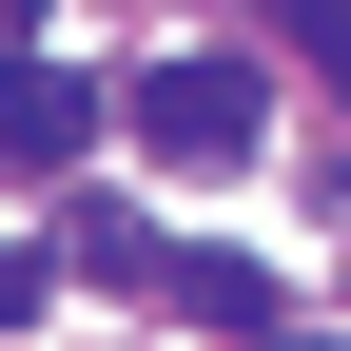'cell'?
<instances>
[{
	"label": "cell",
	"instance_id": "5",
	"mask_svg": "<svg viewBox=\"0 0 351 351\" xmlns=\"http://www.w3.org/2000/svg\"><path fill=\"white\" fill-rule=\"evenodd\" d=\"M274 39H293V59H332V78H351V0H274Z\"/></svg>",
	"mask_w": 351,
	"mask_h": 351
},
{
	"label": "cell",
	"instance_id": "2",
	"mask_svg": "<svg viewBox=\"0 0 351 351\" xmlns=\"http://www.w3.org/2000/svg\"><path fill=\"white\" fill-rule=\"evenodd\" d=\"M78 137H98V78H59V59H0V176H59Z\"/></svg>",
	"mask_w": 351,
	"mask_h": 351
},
{
	"label": "cell",
	"instance_id": "7",
	"mask_svg": "<svg viewBox=\"0 0 351 351\" xmlns=\"http://www.w3.org/2000/svg\"><path fill=\"white\" fill-rule=\"evenodd\" d=\"M20 39H39V0H0V59H20Z\"/></svg>",
	"mask_w": 351,
	"mask_h": 351
},
{
	"label": "cell",
	"instance_id": "1",
	"mask_svg": "<svg viewBox=\"0 0 351 351\" xmlns=\"http://www.w3.org/2000/svg\"><path fill=\"white\" fill-rule=\"evenodd\" d=\"M137 137L176 176H254V156H274V78H254V59H156L137 78Z\"/></svg>",
	"mask_w": 351,
	"mask_h": 351
},
{
	"label": "cell",
	"instance_id": "3",
	"mask_svg": "<svg viewBox=\"0 0 351 351\" xmlns=\"http://www.w3.org/2000/svg\"><path fill=\"white\" fill-rule=\"evenodd\" d=\"M59 274H98V293H156L176 254H156V215H137V195H78V215H59Z\"/></svg>",
	"mask_w": 351,
	"mask_h": 351
},
{
	"label": "cell",
	"instance_id": "6",
	"mask_svg": "<svg viewBox=\"0 0 351 351\" xmlns=\"http://www.w3.org/2000/svg\"><path fill=\"white\" fill-rule=\"evenodd\" d=\"M39 293H59V254H0V332H39Z\"/></svg>",
	"mask_w": 351,
	"mask_h": 351
},
{
	"label": "cell",
	"instance_id": "4",
	"mask_svg": "<svg viewBox=\"0 0 351 351\" xmlns=\"http://www.w3.org/2000/svg\"><path fill=\"white\" fill-rule=\"evenodd\" d=\"M176 313H195V332H254V351H274V274H254V254H176Z\"/></svg>",
	"mask_w": 351,
	"mask_h": 351
}]
</instances>
